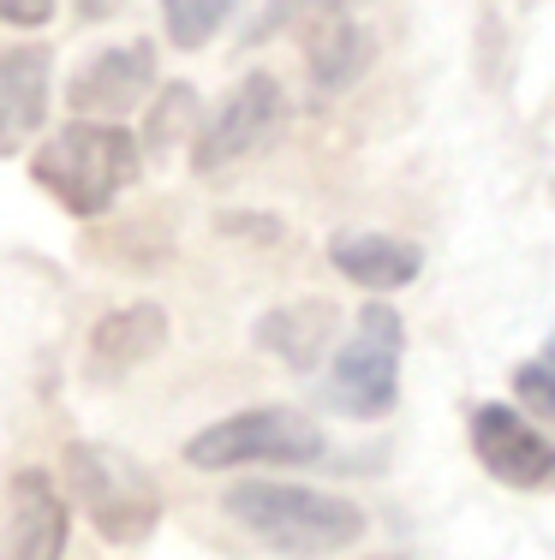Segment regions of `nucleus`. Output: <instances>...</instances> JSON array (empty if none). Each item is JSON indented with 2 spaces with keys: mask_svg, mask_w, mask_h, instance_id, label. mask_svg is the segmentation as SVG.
Listing matches in <instances>:
<instances>
[{
  "mask_svg": "<svg viewBox=\"0 0 555 560\" xmlns=\"http://www.w3.org/2000/svg\"><path fill=\"white\" fill-rule=\"evenodd\" d=\"M472 447H478L484 471L501 477V483H513V489H550L555 483V442H544V435L508 406L472 411Z\"/></svg>",
  "mask_w": 555,
  "mask_h": 560,
  "instance_id": "obj_10",
  "label": "nucleus"
},
{
  "mask_svg": "<svg viewBox=\"0 0 555 560\" xmlns=\"http://www.w3.org/2000/svg\"><path fill=\"white\" fill-rule=\"evenodd\" d=\"M55 19V0H0V24H19V31H43Z\"/></svg>",
  "mask_w": 555,
  "mask_h": 560,
  "instance_id": "obj_18",
  "label": "nucleus"
},
{
  "mask_svg": "<svg viewBox=\"0 0 555 560\" xmlns=\"http://www.w3.org/2000/svg\"><path fill=\"white\" fill-rule=\"evenodd\" d=\"M513 388H520L525 411H537V418H544L550 430H555V364H520Z\"/></svg>",
  "mask_w": 555,
  "mask_h": 560,
  "instance_id": "obj_17",
  "label": "nucleus"
},
{
  "mask_svg": "<svg viewBox=\"0 0 555 560\" xmlns=\"http://www.w3.org/2000/svg\"><path fill=\"white\" fill-rule=\"evenodd\" d=\"M335 328H340V311L328 299H293V304H275L257 323V346L269 358H281L287 370H316L323 352L335 346Z\"/></svg>",
  "mask_w": 555,
  "mask_h": 560,
  "instance_id": "obj_13",
  "label": "nucleus"
},
{
  "mask_svg": "<svg viewBox=\"0 0 555 560\" xmlns=\"http://www.w3.org/2000/svg\"><path fill=\"white\" fill-rule=\"evenodd\" d=\"M550 364H555V335H550Z\"/></svg>",
  "mask_w": 555,
  "mask_h": 560,
  "instance_id": "obj_19",
  "label": "nucleus"
},
{
  "mask_svg": "<svg viewBox=\"0 0 555 560\" xmlns=\"http://www.w3.org/2000/svg\"><path fill=\"white\" fill-rule=\"evenodd\" d=\"M305 55H311V90L316 96H335V90H347L370 66V36L359 31V19L347 7H316Z\"/></svg>",
  "mask_w": 555,
  "mask_h": 560,
  "instance_id": "obj_14",
  "label": "nucleus"
},
{
  "mask_svg": "<svg viewBox=\"0 0 555 560\" xmlns=\"http://www.w3.org/2000/svg\"><path fill=\"white\" fill-rule=\"evenodd\" d=\"M192 126H197V90L192 84H162V96H155V108H150V126H143L138 150L143 155H167Z\"/></svg>",
  "mask_w": 555,
  "mask_h": 560,
  "instance_id": "obj_15",
  "label": "nucleus"
},
{
  "mask_svg": "<svg viewBox=\"0 0 555 560\" xmlns=\"http://www.w3.org/2000/svg\"><path fill=\"white\" fill-rule=\"evenodd\" d=\"M138 173H143V150L114 119H72L55 138L36 143V155H31V179L78 221L108 215L138 185Z\"/></svg>",
  "mask_w": 555,
  "mask_h": 560,
  "instance_id": "obj_1",
  "label": "nucleus"
},
{
  "mask_svg": "<svg viewBox=\"0 0 555 560\" xmlns=\"http://www.w3.org/2000/svg\"><path fill=\"white\" fill-rule=\"evenodd\" d=\"M228 518H240L251 537H263L275 555L316 560V555H340L365 537V506H352L347 495H323V489H299V483H233Z\"/></svg>",
  "mask_w": 555,
  "mask_h": 560,
  "instance_id": "obj_2",
  "label": "nucleus"
},
{
  "mask_svg": "<svg viewBox=\"0 0 555 560\" xmlns=\"http://www.w3.org/2000/svg\"><path fill=\"white\" fill-rule=\"evenodd\" d=\"M48 90H55V55L36 43L0 55V155H19L48 126Z\"/></svg>",
  "mask_w": 555,
  "mask_h": 560,
  "instance_id": "obj_11",
  "label": "nucleus"
},
{
  "mask_svg": "<svg viewBox=\"0 0 555 560\" xmlns=\"http://www.w3.org/2000/svg\"><path fill=\"white\" fill-rule=\"evenodd\" d=\"M401 346H406L401 316H394L389 304H365L352 340L340 346V358H335L328 406H335L340 418H359V423L394 411V399H401Z\"/></svg>",
  "mask_w": 555,
  "mask_h": 560,
  "instance_id": "obj_5",
  "label": "nucleus"
},
{
  "mask_svg": "<svg viewBox=\"0 0 555 560\" xmlns=\"http://www.w3.org/2000/svg\"><path fill=\"white\" fill-rule=\"evenodd\" d=\"M228 19H233L228 0H167L162 7V24H167V36H174V48H204Z\"/></svg>",
  "mask_w": 555,
  "mask_h": 560,
  "instance_id": "obj_16",
  "label": "nucleus"
},
{
  "mask_svg": "<svg viewBox=\"0 0 555 560\" xmlns=\"http://www.w3.org/2000/svg\"><path fill=\"white\" fill-rule=\"evenodd\" d=\"M328 262L365 292H401L425 269V250L394 233H335L328 238Z\"/></svg>",
  "mask_w": 555,
  "mask_h": 560,
  "instance_id": "obj_12",
  "label": "nucleus"
},
{
  "mask_svg": "<svg viewBox=\"0 0 555 560\" xmlns=\"http://www.w3.org/2000/svg\"><path fill=\"white\" fill-rule=\"evenodd\" d=\"M72 542V506L55 489V477L24 465L7 483V542L0 560H66Z\"/></svg>",
  "mask_w": 555,
  "mask_h": 560,
  "instance_id": "obj_7",
  "label": "nucleus"
},
{
  "mask_svg": "<svg viewBox=\"0 0 555 560\" xmlns=\"http://www.w3.org/2000/svg\"><path fill=\"white\" fill-rule=\"evenodd\" d=\"M180 453L197 471H233V465H316L328 453V442L305 411L257 406V411H233V418L197 430Z\"/></svg>",
  "mask_w": 555,
  "mask_h": 560,
  "instance_id": "obj_4",
  "label": "nucleus"
},
{
  "mask_svg": "<svg viewBox=\"0 0 555 560\" xmlns=\"http://www.w3.org/2000/svg\"><path fill=\"white\" fill-rule=\"evenodd\" d=\"M150 84H155V43L150 36H138V43H114V48L90 55L72 72V84H66V108H72L78 119H96V114L114 119V114L138 108Z\"/></svg>",
  "mask_w": 555,
  "mask_h": 560,
  "instance_id": "obj_9",
  "label": "nucleus"
},
{
  "mask_svg": "<svg viewBox=\"0 0 555 560\" xmlns=\"http://www.w3.org/2000/svg\"><path fill=\"white\" fill-rule=\"evenodd\" d=\"M281 119H287V90H281V78H275V72H245L240 84L228 90V102L209 114V126L197 131L192 167H197V173H221V167L245 162V155H257L263 143L281 131Z\"/></svg>",
  "mask_w": 555,
  "mask_h": 560,
  "instance_id": "obj_6",
  "label": "nucleus"
},
{
  "mask_svg": "<svg viewBox=\"0 0 555 560\" xmlns=\"http://www.w3.org/2000/svg\"><path fill=\"white\" fill-rule=\"evenodd\" d=\"M66 489L84 506V518L114 549H138L162 525V489L155 477L114 442H72L66 447Z\"/></svg>",
  "mask_w": 555,
  "mask_h": 560,
  "instance_id": "obj_3",
  "label": "nucleus"
},
{
  "mask_svg": "<svg viewBox=\"0 0 555 560\" xmlns=\"http://www.w3.org/2000/svg\"><path fill=\"white\" fill-rule=\"evenodd\" d=\"M167 346V311L155 299H138V304H120V311L96 316L84 340V382L90 388H114L126 382L131 370H143L155 352Z\"/></svg>",
  "mask_w": 555,
  "mask_h": 560,
  "instance_id": "obj_8",
  "label": "nucleus"
}]
</instances>
